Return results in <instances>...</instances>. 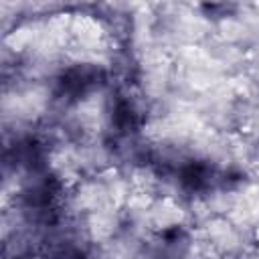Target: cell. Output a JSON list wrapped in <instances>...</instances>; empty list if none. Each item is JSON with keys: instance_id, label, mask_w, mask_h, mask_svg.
<instances>
[{"instance_id": "cell-1", "label": "cell", "mask_w": 259, "mask_h": 259, "mask_svg": "<svg viewBox=\"0 0 259 259\" xmlns=\"http://www.w3.org/2000/svg\"><path fill=\"white\" fill-rule=\"evenodd\" d=\"M103 81V71L95 65H73L59 77L57 93L61 99H79L97 89Z\"/></svg>"}]
</instances>
